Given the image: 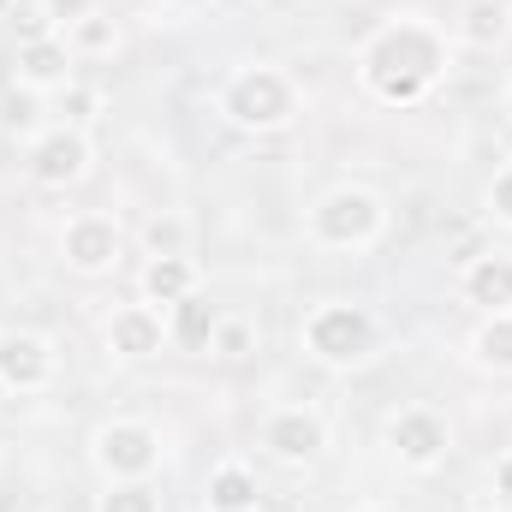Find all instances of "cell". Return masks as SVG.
<instances>
[{"label":"cell","mask_w":512,"mask_h":512,"mask_svg":"<svg viewBox=\"0 0 512 512\" xmlns=\"http://www.w3.org/2000/svg\"><path fill=\"white\" fill-rule=\"evenodd\" d=\"M447 60H453V48H447V36L435 30V24H423V18H387L382 30L364 42V84L393 102V108H411V102H423L429 90H435V78L447 72Z\"/></svg>","instance_id":"obj_1"},{"label":"cell","mask_w":512,"mask_h":512,"mask_svg":"<svg viewBox=\"0 0 512 512\" xmlns=\"http://www.w3.org/2000/svg\"><path fill=\"white\" fill-rule=\"evenodd\" d=\"M382 227H387L382 197L364 191V185H340L310 209V239L328 245V251H364V245L382 239Z\"/></svg>","instance_id":"obj_2"},{"label":"cell","mask_w":512,"mask_h":512,"mask_svg":"<svg viewBox=\"0 0 512 512\" xmlns=\"http://www.w3.org/2000/svg\"><path fill=\"white\" fill-rule=\"evenodd\" d=\"M221 114H227L233 126H245V131H280L292 114H298V90H292V78L274 72V66H245V72L227 78Z\"/></svg>","instance_id":"obj_3"},{"label":"cell","mask_w":512,"mask_h":512,"mask_svg":"<svg viewBox=\"0 0 512 512\" xmlns=\"http://www.w3.org/2000/svg\"><path fill=\"white\" fill-rule=\"evenodd\" d=\"M304 346L322 364H364L376 352V316L364 304H322L304 322Z\"/></svg>","instance_id":"obj_4"},{"label":"cell","mask_w":512,"mask_h":512,"mask_svg":"<svg viewBox=\"0 0 512 512\" xmlns=\"http://www.w3.org/2000/svg\"><path fill=\"white\" fill-rule=\"evenodd\" d=\"M161 465V435L149 423H131V417H114L96 429V471L108 483H137Z\"/></svg>","instance_id":"obj_5"},{"label":"cell","mask_w":512,"mask_h":512,"mask_svg":"<svg viewBox=\"0 0 512 512\" xmlns=\"http://www.w3.org/2000/svg\"><path fill=\"white\" fill-rule=\"evenodd\" d=\"M24 173L36 179V185H48V191H66V185H78L84 173H90V137L78 126H48L30 137V149H24Z\"/></svg>","instance_id":"obj_6"},{"label":"cell","mask_w":512,"mask_h":512,"mask_svg":"<svg viewBox=\"0 0 512 512\" xmlns=\"http://www.w3.org/2000/svg\"><path fill=\"white\" fill-rule=\"evenodd\" d=\"M262 447H268L274 459H286V465H310V459H322V447H328V423H322L310 405H286V411H274V417L262 423Z\"/></svg>","instance_id":"obj_7"},{"label":"cell","mask_w":512,"mask_h":512,"mask_svg":"<svg viewBox=\"0 0 512 512\" xmlns=\"http://www.w3.org/2000/svg\"><path fill=\"white\" fill-rule=\"evenodd\" d=\"M387 447H393L411 471H429V465L447 459V423H441L435 411H423V405L393 411V417H387Z\"/></svg>","instance_id":"obj_8"},{"label":"cell","mask_w":512,"mask_h":512,"mask_svg":"<svg viewBox=\"0 0 512 512\" xmlns=\"http://www.w3.org/2000/svg\"><path fill=\"white\" fill-rule=\"evenodd\" d=\"M54 370H60V358H54V346L42 334H6L0 340V382H6V393L12 387L18 393H42L54 382Z\"/></svg>","instance_id":"obj_9"},{"label":"cell","mask_w":512,"mask_h":512,"mask_svg":"<svg viewBox=\"0 0 512 512\" xmlns=\"http://www.w3.org/2000/svg\"><path fill=\"white\" fill-rule=\"evenodd\" d=\"M60 251H66V262H72L78 274H102V268L120 262V227H114L108 215H78V221H66Z\"/></svg>","instance_id":"obj_10"},{"label":"cell","mask_w":512,"mask_h":512,"mask_svg":"<svg viewBox=\"0 0 512 512\" xmlns=\"http://www.w3.org/2000/svg\"><path fill=\"white\" fill-rule=\"evenodd\" d=\"M72 48H66V36L54 30V36H36V42H18V78H24V90H66L72 84Z\"/></svg>","instance_id":"obj_11"},{"label":"cell","mask_w":512,"mask_h":512,"mask_svg":"<svg viewBox=\"0 0 512 512\" xmlns=\"http://www.w3.org/2000/svg\"><path fill=\"white\" fill-rule=\"evenodd\" d=\"M161 340H167V322L149 304H126L108 316V352H120V358H155Z\"/></svg>","instance_id":"obj_12"},{"label":"cell","mask_w":512,"mask_h":512,"mask_svg":"<svg viewBox=\"0 0 512 512\" xmlns=\"http://www.w3.org/2000/svg\"><path fill=\"white\" fill-rule=\"evenodd\" d=\"M459 286H465V298H471V304H483L489 316H495V310H512V256H501V251L471 256Z\"/></svg>","instance_id":"obj_13"},{"label":"cell","mask_w":512,"mask_h":512,"mask_svg":"<svg viewBox=\"0 0 512 512\" xmlns=\"http://www.w3.org/2000/svg\"><path fill=\"white\" fill-rule=\"evenodd\" d=\"M215 328H221V310H215L203 292H185L179 304H167V340H173V346L203 352V346L215 340Z\"/></svg>","instance_id":"obj_14"},{"label":"cell","mask_w":512,"mask_h":512,"mask_svg":"<svg viewBox=\"0 0 512 512\" xmlns=\"http://www.w3.org/2000/svg\"><path fill=\"white\" fill-rule=\"evenodd\" d=\"M185 292H197L191 256H149V268H143V298H149V304H179Z\"/></svg>","instance_id":"obj_15"},{"label":"cell","mask_w":512,"mask_h":512,"mask_svg":"<svg viewBox=\"0 0 512 512\" xmlns=\"http://www.w3.org/2000/svg\"><path fill=\"white\" fill-rule=\"evenodd\" d=\"M507 0H471L465 12H459V42L465 48H495L501 36H507Z\"/></svg>","instance_id":"obj_16"},{"label":"cell","mask_w":512,"mask_h":512,"mask_svg":"<svg viewBox=\"0 0 512 512\" xmlns=\"http://www.w3.org/2000/svg\"><path fill=\"white\" fill-rule=\"evenodd\" d=\"M209 512H256V477L245 465H221L209 477Z\"/></svg>","instance_id":"obj_17"},{"label":"cell","mask_w":512,"mask_h":512,"mask_svg":"<svg viewBox=\"0 0 512 512\" xmlns=\"http://www.w3.org/2000/svg\"><path fill=\"white\" fill-rule=\"evenodd\" d=\"M66 48H72V54H114V48H120V24L102 18V12H90V18H78V24L66 30Z\"/></svg>","instance_id":"obj_18"},{"label":"cell","mask_w":512,"mask_h":512,"mask_svg":"<svg viewBox=\"0 0 512 512\" xmlns=\"http://www.w3.org/2000/svg\"><path fill=\"white\" fill-rule=\"evenodd\" d=\"M477 358L495 364V370H512V310H495V316L477 328Z\"/></svg>","instance_id":"obj_19"},{"label":"cell","mask_w":512,"mask_h":512,"mask_svg":"<svg viewBox=\"0 0 512 512\" xmlns=\"http://www.w3.org/2000/svg\"><path fill=\"white\" fill-rule=\"evenodd\" d=\"M143 245H149V256H185V245H191V227H185L179 215H155V221L143 227Z\"/></svg>","instance_id":"obj_20"},{"label":"cell","mask_w":512,"mask_h":512,"mask_svg":"<svg viewBox=\"0 0 512 512\" xmlns=\"http://www.w3.org/2000/svg\"><path fill=\"white\" fill-rule=\"evenodd\" d=\"M96 512H161V495H155L143 477H137V483H114Z\"/></svg>","instance_id":"obj_21"},{"label":"cell","mask_w":512,"mask_h":512,"mask_svg":"<svg viewBox=\"0 0 512 512\" xmlns=\"http://www.w3.org/2000/svg\"><path fill=\"white\" fill-rule=\"evenodd\" d=\"M209 352H215V358H227V364L251 358V352H256V328H251V322H227V316H221V328H215Z\"/></svg>","instance_id":"obj_22"},{"label":"cell","mask_w":512,"mask_h":512,"mask_svg":"<svg viewBox=\"0 0 512 512\" xmlns=\"http://www.w3.org/2000/svg\"><path fill=\"white\" fill-rule=\"evenodd\" d=\"M42 12H48V24H54V30H72L78 18H90V12H96V0H42Z\"/></svg>","instance_id":"obj_23"},{"label":"cell","mask_w":512,"mask_h":512,"mask_svg":"<svg viewBox=\"0 0 512 512\" xmlns=\"http://www.w3.org/2000/svg\"><path fill=\"white\" fill-rule=\"evenodd\" d=\"M489 215H495L501 227H512V167H501V173L489 179Z\"/></svg>","instance_id":"obj_24"},{"label":"cell","mask_w":512,"mask_h":512,"mask_svg":"<svg viewBox=\"0 0 512 512\" xmlns=\"http://www.w3.org/2000/svg\"><path fill=\"white\" fill-rule=\"evenodd\" d=\"M60 114H66V126H84V120L96 114V96L78 90V84H66V90H60Z\"/></svg>","instance_id":"obj_25"},{"label":"cell","mask_w":512,"mask_h":512,"mask_svg":"<svg viewBox=\"0 0 512 512\" xmlns=\"http://www.w3.org/2000/svg\"><path fill=\"white\" fill-rule=\"evenodd\" d=\"M36 126V102L30 96H6V131H30Z\"/></svg>","instance_id":"obj_26"},{"label":"cell","mask_w":512,"mask_h":512,"mask_svg":"<svg viewBox=\"0 0 512 512\" xmlns=\"http://www.w3.org/2000/svg\"><path fill=\"white\" fill-rule=\"evenodd\" d=\"M495 495H501V501L512 507V453L501 459V465H495Z\"/></svg>","instance_id":"obj_27"},{"label":"cell","mask_w":512,"mask_h":512,"mask_svg":"<svg viewBox=\"0 0 512 512\" xmlns=\"http://www.w3.org/2000/svg\"><path fill=\"white\" fill-rule=\"evenodd\" d=\"M507 120H512V90H507Z\"/></svg>","instance_id":"obj_28"},{"label":"cell","mask_w":512,"mask_h":512,"mask_svg":"<svg viewBox=\"0 0 512 512\" xmlns=\"http://www.w3.org/2000/svg\"><path fill=\"white\" fill-rule=\"evenodd\" d=\"M364 512H393V507H364Z\"/></svg>","instance_id":"obj_29"},{"label":"cell","mask_w":512,"mask_h":512,"mask_svg":"<svg viewBox=\"0 0 512 512\" xmlns=\"http://www.w3.org/2000/svg\"><path fill=\"white\" fill-rule=\"evenodd\" d=\"M0 399H6V382H0Z\"/></svg>","instance_id":"obj_30"},{"label":"cell","mask_w":512,"mask_h":512,"mask_svg":"<svg viewBox=\"0 0 512 512\" xmlns=\"http://www.w3.org/2000/svg\"><path fill=\"white\" fill-rule=\"evenodd\" d=\"M501 512H512V507H501Z\"/></svg>","instance_id":"obj_31"}]
</instances>
